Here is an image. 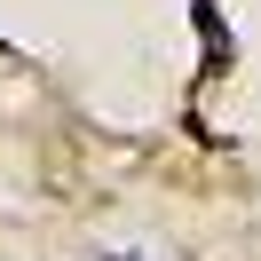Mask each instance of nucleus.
<instances>
[{"label":"nucleus","mask_w":261,"mask_h":261,"mask_svg":"<svg viewBox=\"0 0 261 261\" xmlns=\"http://www.w3.org/2000/svg\"><path fill=\"white\" fill-rule=\"evenodd\" d=\"M119 261H135V253H119Z\"/></svg>","instance_id":"1"}]
</instances>
